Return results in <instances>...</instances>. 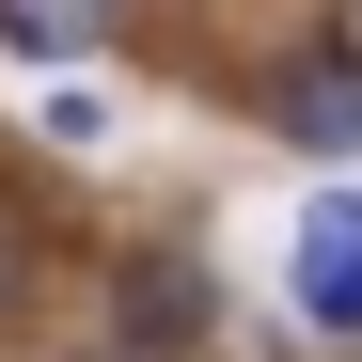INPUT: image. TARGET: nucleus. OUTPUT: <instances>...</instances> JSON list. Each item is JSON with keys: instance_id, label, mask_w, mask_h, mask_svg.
<instances>
[{"instance_id": "nucleus-5", "label": "nucleus", "mask_w": 362, "mask_h": 362, "mask_svg": "<svg viewBox=\"0 0 362 362\" xmlns=\"http://www.w3.org/2000/svg\"><path fill=\"white\" fill-rule=\"evenodd\" d=\"M32 284H47V236H32V205H16V189H0V331L32 315Z\"/></svg>"}, {"instance_id": "nucleus-4", "label": "nucleus", "mask_w": 362, "mask_h": 362, "mask_svg": "<svg viewBox=\"0 0 362 362\" xmlns=\"http://www.w3.org/2000/svg\"><path fill=\"white\" fill-rule=\"evenodd\" d=\"M0 47H32V64H79V47H110V0H0Z\"/></svg>"}, {"instance_id": "nucleus-1", "label": "nucleus", "mask_w": 362, "mask_h": 362, "mask_svg": "<svg viewBox=\"0 0 362 362\" xmlns=\"http://www.w3.org/2000/svg\"><path fill=\"white\" fill-rule=\"evenodd\" d=\"M268 127L299 158H362V32H315L299 64H268Z\"/></svg>"}, {"instance_id": "nucleus-3", "label": "nucleus", "mask_w": 362, "mask_h": 362, "mask_svg": "<svg viewBox=\"0 0 362 362\" xmlns=\"http://www.w3.org/2000/svg\"><path fill=\"white\" fill-rule=\"evenodd\" d=\"M205 299H221V284H205L189 252H142V268H127V346H189Z\"/></svg>"}, {"instance_id": "nucleus-2", "label": "nucleus", "mask_w": 362, "mask_h": 362, "mask_svg": "<svg viewBox=\"0 0 362 362\" xmlns=\"http://www.w3.org/2000/svg\"><path fill=\"white\" fill-rule=\"evenodd\" d=\"M299 331L362 346V189H315V205H299Z\"/></svg>"}]
</instances>
